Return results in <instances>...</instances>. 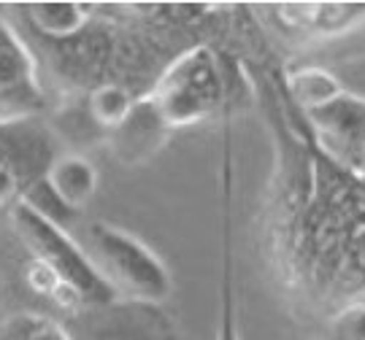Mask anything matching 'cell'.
I'll use <instances>...</instances> for the list:
<instances>
[{
  "instance_id": "cell-1",
  "label": "cell",
  "mask_w": 365,
  "mask_h": 340,
  "mask_svg": "<svg viewBox=\"0 0 365 340\" xmlns=\"http://www.w3.org/2000/svg\"><path fill=\"white\" fill-rule=\"evenodd\" d=\"M84 251L108 281V287L135 302H165L173 289L165 262L144 240L114 224L95 222L87 227Z\"/></svg>"
},
{
  "instance_id": "cell-2",
  "label": "cell",
  "mask_w": 365,
  "mask_h": 340,
  "mask_svg": "<svg viewBox=\"0 0 365 340\" xmlns=\"http://www.w3.org/2000/svg\"><path fill=\"white\" fill-rule=\"evenodd\" d=\"M222 81L217 57L206 46H197L176 57L160 76L152 95L146 97L165 127H184L209 119L222 105Z\"/></svg>"
},
{
  "instance_id": "cell-3",
  "label": "cell",
  "mask_w": 365,
  "mask_h": 340,
  "mask_svg": "<svg viewBox=\"0 0 365 340\" xmlns=\"http://www.w3.org/2000/svg\"><path fill=\"white\" fill-rule=\"evenodd\" d=\"M11 224L16 238L25 243L33 260L49 265L66 284L81 294L84 305H108L117 300V292L108 287L103 275L87 257L84 246H78L68 230L46 222L36 211H30L25 203H16L11 208Z\"/></svg>"
},
{
  "instance_id": "cell-4",
  "label": "cell",
  "mask_w": 365,
  "mask_h": 340,
  "mask_svg": "<svg viewBox=\"0 0 365 340\" xmlns=\"http://www.w3.org/2000/svg\"><path fill=\"white\" fill-rule=\"evenodd\" d=\"M43 105L36 63L25 43L0 22V124H22Z\"/></svg>"
},
{
  "instance_id": "cell-5",
  "label": "cell",
  "mask_w": 365,
  "mask_h": 340,
  "mask_svg": "<svg viewBox=\"0 0 365 340\" xmlns=\"http://www.w3.org/2000/svg\"><path fill=\"white\" fill-rule=\"evenodd\" d=\"M233 127L225 130L222 146V270H220V322L217 340H241L233 292Z\"/></svg>"
},
{
  "instance_id": "cell-6",
  "label": "cell",
  "mask_w": 365,
  "mask_h": 340,
  "mask_svg": "<svg viewBox=\"0 0 365 340\" xmlns=\"http://www.w3.org/2000/svg\"><path fill=\"white\" fill-rule=\"evenodd\" d=\"M289 22L306 33L339 36L365 19V3H295L282 6Z\"/></svg>"
},
{
  "instance_id": "cell-7",
  "label": "cell",
  "mask_w": 365,
  "mask_h": 340,
  "mask_svg": "<svg viewBox=\"0 0 365 340\" xmlns=\"http://www.w3.org/2000/svg\"><path fill=\"white\" fill-rule=\"evenodd\" d=\"M43 176L54 189V195L73 211L84 208L98 192V170L92 168L90 159L78 157V154H63L52 159Z\"/></svg>"
},
{
  "instance_id": "cell-8",
  "label": "cell",
  "mask_w": 365,
  "mask_h": 340,
  "mask_svg": "<svg viewBox=\"0 0 365 340\" xmlns=\"http://www.w3.org/2000/svg\"><path fill=\"white\" fill-rule=\"evenodd\" d=\"M168 130L160 117L155 114V108L149 100L135 103L133 114L128 117V122L117 130V149L122 152V157L135 162V159H144L146 152L157 149L163 132Z\"/></svg>"
},
{
  "instance_id": "cell-9",
  "label": "cell",
  "mask_w": 365,
  "mask_h": 340,
  "mask_svg": "<svg viewBox=\"0 0 365 340\" xmlns=\"http://www.w3.org/2000/svg\"><path fill=\"white\" fill-rule=\"evenodd\" d=\"M309 117L325 127L333 138L339 135L344 144L365 146V103H357L349 95H341L336 103L312 111Z\"/></svg>"
},
{
  "instance_id": "cell-10",
  "label": "cell",
  "mask_w": 365,
  "mask_h": 340,
  "mask_svg": "<svg viewBox=\"0 0 365 340\" xmlns=\"http://www.w3.org/2000/svg\"><path fill=\"white\" fill-rule=\"evenodd\" d=\"M289 92H292V100L298 105H303L309 114L319 111V108H325L330 103H336L341 95H344L339 79L333 73L322 70V68L295 70L289 76Z\"/></svg>"
},
{
  "instance_id": "cell-11",
  "label": "cell",
  "mask_w": 365,
  "mask_h": 340,
  "mask_svg": "<svg viewBox=\"0 0 365 340\" xmlns=\"http://www.w3.org/2000/svg\"><path fill=\"white\" fill-rule=\"evenodd\" d=\"M27 11L30 22L52 38H71L87 25V14L78 3H33Z\"/></svg>"
},
{
  "instance_id": "cell-12",
  "label": "cell",
  "mask_w": 365,
  "mask_h": 340,
  "mask_svg": "<svg viewBox=\"0 0 365 340\" xmlns=\"http://www.w3.org/2000/svg\"><path fill=\"white\" fill-rule=\"evenodd\" d=\"M135 108V100L130 97V92L119 84H103L90 95V114L98 124L119 130L128 117Z\"/></svg>"
},
{
  "instance_id": "cell-13",
  "label": "cell",
  "mask_w": 365,
  "mask_h": 340,
  "mask_svg": "<svg viewBox=\"0 0 365 340\" xmlns=\"http://www.w3.org/2000/svg\"><path fill=\"white\" fill-rule=\"evenodd\" d=\"M19 203H25L30 211H36L46 222L57 224V227H63V230H68V224L73 222V219H78V211L68 208L66 203L54 195V189L49 186L46 176H41V179H36V181L30 184Z\"/></svg>"
},
{
  "instance_id": "cell-14",
  "label": "cell",
  "mask_w": 365,
  "mask_h": 340,
  "mask_svg": "<svg viewBox=\"0 0 365 340\" xmlns=\"http://www.w3.org/2000/svg\"><path fill=\"white\" fill-rule=\"evenodd\" d=\"M0 340H71V335L49 316L16 314L0 327Z\"/></svg>"
},
{
  "instance_id": "cell-15",
  "label": "cell",
  "mask_w": 365,
  "mask_h": 340,
  "mask_svg": "<svg viewBox=\"0 0 365 340\" xmlns=\"http://www.w3.org/2000/svg\"><path fill=\"white\" fill-rule=\"evenodd\" d=\"M336 335L341 340H365V302L341 311L336 319Z\"/></svg>"
}]
</instances>
